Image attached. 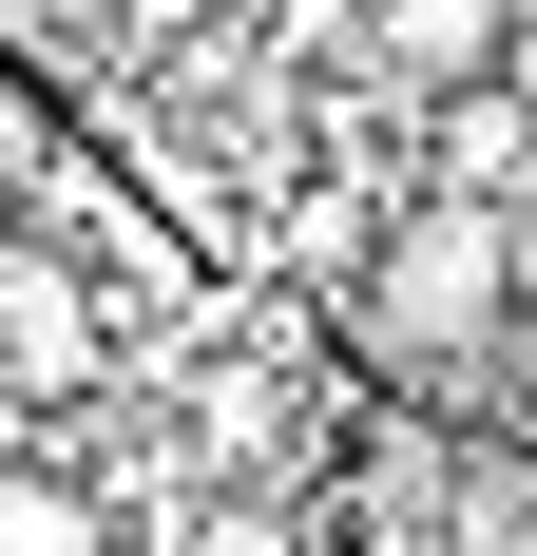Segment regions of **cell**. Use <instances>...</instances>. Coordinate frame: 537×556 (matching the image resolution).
<instances>
[{
  "mask_svg": "<svg viewBox=\"0 0 537 556\" xmlns=\"http://www.w3.org/2000/svg\"><path fill=\"white\" fill-rule=\"evenodd\" d=\"M346 77H365L384 115H441V97H480V77H519V20H499V0H365Z\"/></svg>",
  "mask_w": 537,
  "mask_h": 556,
  "instance_id": "2",
  "label": "cell"
},
{
  "mask_svg": "<svg viewBox=\"0 0 537 556\" xmlns=\"http://www.w3.org/2000/svg\"><path fill=\"white\" fill-rule=\"evenodd\" d=\"M519 327H537V230H519V212H461V192H423L365 269L326 288V345H346L365 384H403V403L480 384Z\"/></svg>",
  "mask_w": 537,
  "mask_h": 556,
  "instance_id": "1",
  "label": "cell"
},
{
  "mask_svg": "<svg viewBox=\"0 0 537 556\" xmlns=\"http://www.w3.org/2000/svg\"><path fill=\"white\" fill-rule=\"evenodd\" d=\"M423 192H461V212H537V77H480V97L423 115Z\"/></svg>",
  "mask_w": 537,
  "mask_h": 556,
  "instance_id": "3",
  "label": "cell"
},
{
  "mask_svg": "<svg viewBox=\"0 0 537 556\" xmlns=\"http://www.w3.org/2000/svg\"><path fill=\"white\" fill-rule=\"evenodd\" d=\"M0 556H135V538H115V500L58 442H0Z\"/></svg>",
  "mask_w": 537,
  "mask_h": 556,
  "instance_id": "4",
  "label": "cell"
}]
</instances>
